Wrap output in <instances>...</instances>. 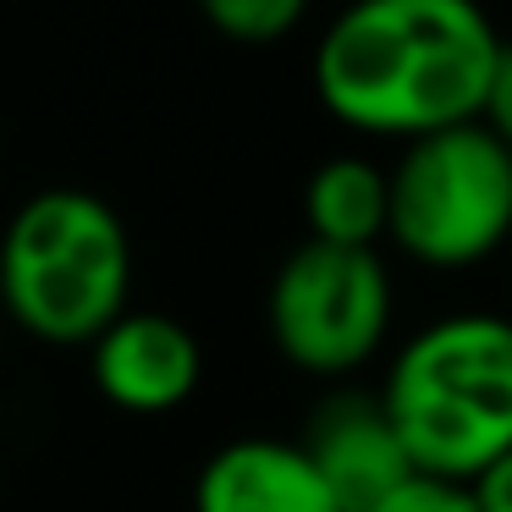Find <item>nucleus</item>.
I'll use <instances>...</instances> for the list:
<instances>
[{"label": "nucleus", "instance_id": "f257e3e1", "mask_svg": "<svg viewBox=\"0 0 512 512\" xmlns=\"http://www.w3.org/2000/svg\"><path fill=\"white\" fill-rule=\"evenodd\" d=\"M501 45L485 0H342L309 45V94L342 133L402 149L479 122Z\"/></svg>", "mask_w": 512, "mask_h": 512}, {"label": "nucleus", "instance_id": "f03ea898", "mask_svg": "<svg viewBox=\"0 0 512 512\" xmlns=\"http://www.w3.org/2000/svg\"><path fill=\"white\" fill-rule=\"evenodd\" d=\"M138 292L127 215L83 182H45L0 221V325L50 353H89Z\"/></svg>", "mask_w": 512, "mask_h": 512}, {"label": "nucleus", "instance_id": "7ed1b4c3", "mask_svg": "<svg viewBox=\"0 0 512 512\" xmlns=\"http://www.w3.org/2000/svg\"><path fill=\"white\" fill-rule=\"evenodd\" d=\"M375 397L413 474L468 485L512 452V314L441 309L380 358Z\"/></svg>", "mask_w": 512, "mask_h": 512}, {"label": "nucleus", "instance_id": "20e7f679", "mask_svg": "<svg viewBox=\"0 0 512 512\" xmlns=\"http://www.w3.org/2000/svg\"><path fill=\"white\" fill-rule=\"evenodd\" d=\"M386 248L413 270L468 276L512 248V149L485 122L413 138L386 160Z\"/></svg>", "mask_w": 512, "mask_h": 512}, {"label": "nucleus", "instance_id": "39448f33", "mask_svg": "<svg viewBox=\"0 0 512 512\" xmlns=\"http://www.w3.org/2000/svg\"><path fill=\"white\" fill-rule=\"evenodd\" d=\"M265 336L292 375L353 386L397 342L391 259L298 237L265 281Z\"/></svg>", "mask_w": 512, "mask_h": 512}, {"label": "nucleus", "instance_id": "423d86ee", "mask_svg": "<svg viewBox=\"0 0 512 512\" xmlns=\"http://www.w3.org/2000/svg\"><path fill=\"white\" fill-rule=\"evenodd\" d=\"M89 386L105 408L127 419L182 413L204 386V342L182 314L133 303L100 342L89 347Z\"/></svg>", "mask_w": 512, "mask_h": 512}, {"label": "nucleus", "instance_id": "0eeeda50", "mask_svg": "<svg viewBox=\"0 0 512 512\" xmlns=\"http://www.w3.org/2000/svg\"><path fill=\"white\" fill-rule=\"evenodd\" d=\"M292 441L325 479L342 512H369L380 496L413 479V463L380 408L375 386H320V397L303 408V424Z\"/></svg>", "mask_w": 512, "mask_h": 512}, {"label": "nucleus", "instance_id": "6e6552de", "mask_svg": "<svg viewBox=\"0 0 512 512\" xmlns=\"http://www.w3.org/2000/svg\"><path fill=\"white\" fill-rule=\"evenodd\" d=\"M188 512H342L292 435H226L204 452Z\"/></svg>", "mask_w": 512, "mask_h": 512}, {"label": "nucleus", "instance_id": "1a4fd4ad", "mask_svg": "<svg viewBox=\"0 0 512 512\" xmlns=\"http://www.w3.org/2000/svg\"><path fill=\"white\" fill-rule=\"evenodd\" d=\"M298 215L309 243L386 254V221H391L386 160L358 155V149L314 160L298 188Z\"/></svg>", "mask_w": 512, "mask_h": 512}, {"label": "nucleus", "instance_id": "9d476101", "mask_svg": "<svg viewBox=\"0 0 512 512\" xmlns=\"http://www.w3.org/2000/svg\"><path fill=\"white\" fill-rule=\"evenodd\" d=\"M320 0H193L199 23L237 50H270L303 34Z\"/></svg>", "mask_w": 512, "mask_h": 512}, {"label": "nucleus", "instance_id": "9b49d317", "mask_svg": "<svg viewBox=\"0 0 512 512\" xmlns=\"http://www.w3.org/2000/svg\"><path fill=\"white\" fill-rule=\"evenodd\" d=\"M369 512H474V496H468V485H446V479L413 474L408 485L380 496Z\"/></svg>", "mask_w": 512, "mask_h": 512}, {"label": "nucleus", "instance_id": "f8f14e48", "mask_svg": "<svg viewBox=\"0 0 512 512\" xmlns=\"http://www.w3.org/2000/svg\"><path fill=\"white\" fill-rule=\"evenodd\" d=\"M479 122H485L490 133L512 149V39L501 45V56H496V72H490V89H485V111H479Z\"/></svg>", "mask_w": 512, "mask_h": 512}, {"label": "nucleus", "instance_id": "ddd939ff", "mask_svg": "<svg viewBox=\"0 0 512 512\" xmlns=\"http://www.w3.org/2000/svg\"><path fill=\"white\" fill-rule=\"evenodd\" d=\"M468 496H474V512H512V452H501L485 474L468 479Z\"/></svg>", "mask_w": 512, "mask_h": 512}, {"label": "nucleus", "instance_id": "4468645a", "mask_svg": "<svg viewBox=\"0 0 512 512\" xmlns=\"http://www.w3.org/2000/svg\"><path fill=\"white\" fill-rule=\"evenodd\" d=\"M0 358H6V325H0Z\"/></svg>", "mask_w": 512, "mask_h": 512}, {"label": "nucleus", "instance_id": "2eb2a0df", "mask_svg": "<svg viewBox=\"0 0 512 512\" xmlns=\"http://www.w3.org/2000/svg\"><path fill=\"white\" fill-rule=\"evenodd\" d=\"M507 270H512V248H507Z\"/></svg>", "mask_w": 512, "mask_h": 512}]
</instances>
